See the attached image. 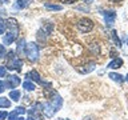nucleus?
Listing matches in <instances>:
<instances>
[{
    "label": "nucleus",
    "instance_id": "f257e3e1",
    "mask_svg": "<svg viewBox=\"0 0 128 120\" xmlns=\"http://www.w3.org/2000/svg\"><path fill=\"white\" fill-rule=\"evenodd\" d=\"M7 60H8V63H7V68H8V70H11V71H14V70L22 71V68H23V60L19 59V58H16L14 51L7 52Z\"/></svg>",
    "mask_w": 128,
    "mask_h": 120
},
{
    "label": "nucleus",
    "instance_id": "f03ea898",
    "mask_svg": "<svg viewBox=\"0 0 128 120\" xmlns=\"http://www.w3.org/2000/svg\"><path fill=\"white\" fill-rule=\"evenodd\" d=\"M26 55L30 62L35 63L36 60L39 59V46L36 43H28L26 44Z\"/></svg>",
    "mask_w": 128,
    "mask_h": 120
},
{
    "label": "nucleus",
    "instance_id": "7ed1b4c3",
    "mask_svg": "<svg viewBox=\"0 0 128 120\" xmlns=\"http://www.w3.org/2000/svg\"><path fill=\"white\" fill-rule=\"evenodd\" d=\"M78 27L82 32L87 34V32H91L92 30H94V22H92L91 19H88V18H83V19L79 20Z\"/></svg>",
    "mask_w": 128,
    "mask_h": 120
},
{
    "label": "nucleus",
    "instance_id": "20e7f679",
    "mask_svg": "<svg viewBox=\"0 0 128 120\" xmlns=\"http://www.w3.org/2000/svg\"><path fill=\"white\" fill-rule=\"evenodd\" d=\"M50 103H51V106L54 107L56 111H59L60 108H62V106H63V99L60 98L59 94H56V92H52L51 99H50Z\"/></svg>",
    "mask_w": 128,
    "mask_h": 120
},
{
    "label": "nucleus",
    "instance_id": "39448f33",
    "mask_svg": "<svg viewBox=\"0 0 128 120\" xmlns=\"http://www.w3.org/2000/svg\"><path fill=\"white\" fill-rule=\"evenodd\" d=\"M20 83H22V79L18 75H10L6 82V88H16Z\"/></svg>",
    "mask_w": 128,
    "mask_h": 120
},
{
    "label": "nucleus",
    "instance_id": "423d86ee",
    "mask_svg": "<svg viewBox=\"0 0 128 120\" xmlns=\"http://www.w3.org/2000/svg\"><path fill=\"white\" fill-rule=\"evenodd\" d=\"M4 23H6V27H8V31L15 32V34L19 35V23H18V20H16V19L10 18V19H7Z\"/></svg>",
    "mask_w": 128,
    "mask_h": 120
},
{
    "label": "nucleus",
    "instance_id": "0eeeda50",
    "mask_svg": "<svg viewBox=\"0 0 128 120\" xmlns=\"http://www.w3.org/2000/svg\"><path fill=\"white\" fill-rule=\"evenodd\" d=\"M42 112H43V114L47 116V118H52V116H54V115H55L58 111H56L55 108L51 106V103L48 102V103H44V104H42Z\"/></svg>",
    "mask_w": 128,
    "mask_h": 120
},
{
    "label": "nucleus",
    "instance_id": "6e6552de",
    "mask_svg": "<svg viewBox=\"0 0 128 120\" xmlns=\"http://www.w3.org/2000/svg\"><path fill=\"white\" fill-rule=\"evenodd\" d=\"M16 38H18V34H15V32H11L8 31L6 35L3 36V43L6 44V46H11L12 43L16 40Z\"/></svg>",
    "mask_w": 128,
    "mask_h": 120
},
{
    "label": "nucleus",
    "instance_id": "1a4fd4ad",
    "mask_svg": "<svg viewBox=\"0 0 128 120\" xmlns=\"http://www.w3.org/2000/svg\"><path fill=\"white\" fill-rule=\"evenodd\" d=\"M115 18H116V14L114 10H110V11H106L104 12V19H106V23H107V27H111L115 22Z\"/></svg>",
    "mask_w": 128,
    "mask_h": 120
},
{
    "label": "nucleus",
    "instance_id": "9d476101",
    "mask_svg": "<svg viewBox=\"0 0 128 120\" xmlns=\"http://www.w3.org/2000/svg\"><path fill=\"white\" fill-rule=\"evenodd\" d=\"M95 67H96V63L95 62H90L88 64H86V66L79 67L78 71L80 72V74H90V72H92L95 70Z\"/></svg>",
    "mask_w": 128,
    "mask_h": 120
},
{
    "label": "nucleus",
    "instance_id": "9b49d317",
    "mask_svg": "<svg viewBox=\"0 0 128 120\" xmlns=\"http://www.w3.org/2000/svg\"><path fill=\"white\" fill-rule=\"evenodd\" d=\"M27 79L28 80H34V82H36V83H42V80H40V75L35 70H32V71L28 72V74H27Z\"/></svg>",
    "mask_w": 128,
    "mask_h": 120
},
{
    "label": "nucleus",
    "instance_id": "f8f14e48",
    "mask_svg": "<svg viewBox=\"0 0 128 120\" xmlns=\"http://www.w3.org/2000/svg\"><path fill=\"white\" fill-rule=\"evenodd\" d=\"M123 66V60L120 59V58H116V59H114L112 62L108 64V68H112V70H116V68H120Z\"/></svg>",
    "mask_w": 128,
    "mask_h": 120
},
{
    "label": "nucleus",
    "instance_id": "ddd939ff",
    "mask_svg": "<svg viewBox=\"0 0 128 120\" xmlns=\"http://www.w3.org/2000/svg\"><path fill=\"white\" fill-rule=\"evenodd\" d=\"M24 51H26V40H24V39H20L19 42H18V48H16V52H18L20 56H22Z\"/></svg>",
    "mask_w": 128,
    "mask_h": 120
},
{
    "label": "nucleus",
    "instance_id": "4468645a",
    "mask_svg": "<svg viewBox=\"0 0 128 120\" xmlns=\"http://www.w3.org/2000/svg\"><path fill=\"white\" fill-rule=\"evenodd\" d=\"M108 76H110V78L114 80V82H118L119 84H122V83L124 82V78H123V76L120 75V74H115V72H111V74L108 75Z\"/></svg>",
    "mask_w": 128,
    "mask_h": 120
},
{
    "label": "nucleus",
    "instance_id": "2eb2a0df",
    "mask_svg": "<svg viewBox=\"0 0 128 120\" xmlns=\"http://www.w3.org/2000/svg\"><path fill=\"white\" fill-rule=\"evenodd\" d=\"M28 4H30V0H16L15 8H18V10H23V8H26Z\"/></svg>",
    "mask_w": 128,
    "mask_h": 120
},
{
    "label": "nucleus",
    "instance_id": "dca6fc26",
    "mask_svg": "<svg viewBox=\"0 0 128 120\" xmlns=\"http://www.w3.org/2000/svg\"><path fill=\"white\" fill-rule=\"evenodd\" d=\"M111 36H112V40H114V43H115V44H116V46H118L119 48L123 46V44H122V40L119 39V36H118V32H116L115 30L111 32Z\"/></svg>",
    "mask_w": 128,
    "mask_h": 120
},
{
    "label": "nucleus",
    "instance_id": "f3484780",
    "mask_svg": "<svg viewBox=\"0 0 128 120\" xmlns=\"http://www.w3.org/2000/svg\"><path fill=\"white\" fill-rule=\"evenodd\" d=\"M8 107H11V100L8 98L2 96L0 98V108H8Z\"/></svg>",
    "mask_w": 128,
    "mask_h": 120
},
{
    "label": "nucleus",
    "instance_id": "a211bd4d",
    "mask_svg": "<svg viewBox=\"0 0 128 120\" xmlns=\"http://www.w3.org/2000/svg\"><path fill=\"white\" fill-rule=\"evenodd\" d=\"M38 40H39V43H42V44H46V38H47V34L44 32L43 30H40L39 32H38Z\"/></svg>",
    "mask_w": 128,
    "mask_h": 120
},
{
    "label": "nucleus",
    "instance_id": "6ab92c4d",
    "mask_svg": "<svg viewBox=\"0 0 128 120\" xmlns=\"http://www.w3.org/2000/svg\"><path fill=\"white\" fill-rule=\"evenodd\" d=\"M10 98L14 100V102H19V100H20V92L18 90H12L10 92Z\"/></svg>",
    "mask_w": 128,
    "mask_h": 120
},
{
    "label": "nucleus",
    "instance_id": "aec40b11",
    "mask_svg": "<svg viewBox=\"0 0 128 120\" xmlns=\"http://www.w3.org/2000/svg\"><path fill=\"white\" fill-rule=\"evenodd\" d=\"M23 88L24 90H27V91H34L35 90V84L32 83V82H30V80H26V82L23 83Z\"/></svg>",
    "mask_w": 128,
    "mask_h": 120
},
{
    "label": "nucleus",
    "instance_id": "412c9836",
    "mask_svg": "<svg viewBox=\"0 0 128 120\" xmlns=\"http://www.w3.org/2000/svg\"><path fill=\"white\" fill-rule=\"evenodd\" d=\"M88 47H90V50H91L92 54H95V55H99L100 54V48H99V44L98 43H91Z\"/></svg>",
    "mask_w": 128,
    "mask_h": 120
},
{
    "label": "nucleus",
    "instance_id": "4be33fe9",
    "mask_svg": "<svg viewBox=\"0 0 128 120\" xmlns=\"http://www.w3.org/2000/svg\"><path fill=\"white\" fill-rule=\"evenodd\" d=\"M46 8H48V10H54V11H62L63 10L62 6H55V4H50V3L46 4Z\"/></svg>",
    "mask_w": 128,
    "mask_h": 120
},
{
    "label": "nucleus",
    "instance_id": "5701e85b",
    "mask_svg": "<svg viewBox=\"0 0 128 120\" xmlns=\"http://www.w3.org/2000/svg\"><path fill=\"white\" fill-rule=\"evenodd\" d=\"M18 118H19V114H18V111H16V110H14L10 115H8V120H16Z\"/></svg>",
    "mask_w": 128,
    "mask_h": 120
},
{
    "label": "nucleus",
    "instance_id": "b1692460",
    "mask_svg": "<svg viewBox=\"0 0 128 120\" xmlns=\"http://www.w3.org/2000/svg\"><path fill=\"white\" fill-rule=\"evenodd\" d=\"M52 30H54V24H51V23H47V26H46V28H44V32H46L47 35H50L51 32H52Z\"/></svg>",
    "mask_w": 128,
    "mask_h": 120
},
{
    "label": "nucleus",
    "instance_id": "393cba45",
    "mask_svg": "<svg viewBox=\"0 0 128 120\" xmlns=\"http://www.w3.org/2000/svg\"><path fill=\"white\" fill-rule=\"evenodd\" d=\"M6 23L3 22V20H0V35H3L4 32H6Z\"/></svg>",
    "mask_w": 128,
    "mask_h": 120
},
{
    "label": "nucleus",
    "instance_id": "a878e982",
    "mask_svg": "<svg viewBox=\"0 0 128 120\" xmlns=\"http://www.w3.org/2000/svg\"><path fill=\"white\" fill-rule=\"evenodd\" d=\"M6 74H7V68L4 66H2V67H0V78H4Z\"/></svg>",
    "mask_w": 128,
    "mask_h": 120
},
{
    "label": "nucleus",
    "instance_id": "bb28decb",
    "mask_svg": "<svg viewBox=\"0 0 128 120\" xmlns=\"http://www.w3.org/2000/svg\"><path fill=\"white\" fill-rule=\"evenodd\" d=\"M6 47L4 46H0V58H4V56H6Z\"/></svg>",
    "mask_w": 128,
    "mask_h": 120
},
{
    "label": "nucleus",
    "instance_id": "cd10ccee",
    "mask_svg": "<svg viewBox=\"0 0 128 120\" xmlns=\"http://www.w3.org/2000/svg\"><path fill=\"white\" fill-rule=\"evenodd\" d=\"M16 111H18L19 115H24V114H26V108H24V107H18V108H16Z\"/></svg>",
    "mask_w": 128,
    "mask_h": 120
},
{
    "label": "nucleus",
    "instance_id": "c85d7f7f",
    "mask_svg": "<svg viewBox=\"0 0 128 120\" xmlns=\"http://www.w3.org/2000/svg\"><path fill=\"white\" fill-rule=\"evenodd\" d=\"M7 118H8V114H7L6 111H2V112H0V120H6Z\"/></svg>",
    "mask_w": 128,
    "mask_h": 120
},
{
    "label": "nucleus",
    "instance_id": "c756f323",
    "mask_svg": "<svg viewBox=\"0 0 128 120\" xmlns=\"http://www.w3.org/2000/svg\"><path fill=\"white\" fill-rule=\"evenodd\" d=\"M4 91H6V82H2V80H0V94H3Z\"/></svg>",
    "mask_w": 128,
    "mask_h": 120
},
{
    "label": "nucleus",
    "instance_id": "7c9ffc66",
    "mask_svg": "<svg viewBox=\"0 0 128 120\" xmlns=\"http://www.w3.org/2000/svg\"><path fill=\"white\" fill-rule=\"evenodd\" d=\"M111 58H114V59H116V58H118V52H116L115 50H114V48H112V50H111Z\"/></svg>",
    "mask_w": 128,
    "mask_h": 120
},
{
    "label": "nucleus",
    "instance_id": "2f4dec72",
    "mask_svg": "<svg viewBox=\"0 0 128 120\" xmlns=\"http://www.w3.org/2000/svg\"><path fill=\"white\" fill-rule=\"evenodd\" d=\"M62 3H67V4H72V3H76V0H60Z\"/></svg>",
    "mask_w": 128,
    "mask_h": 120
},
{
    "label": "nucleus",
    "instance_id": "473e14b6",
    "mask_svg": "<svg viewBox=\"0 0 128 120\" xmlns=\"http://www.w3.org/2000/svg\"><path fill=\"white\" fill-rule=\"evenodd\" d=\"M83 2H84V4H92L95 0H83Z\"/></svg>",
    "mask_w": 128,
    "mask_h": 120
},
{
    "label": "nucleus",
    "instance_id": "72a5a7b5",
    "mask_svg": "<svg viewBox=\"0 0 128 120\" xmlns=\"http://www.w3.org/2000/svg\"><path fill=\"white\" fill-rule=\"evenodd\" d=\"M16 120H26V119H24V118H23V116H19V118H18V119H16Z\"/></svg>",
    "mask_w": 128,
    "mask_h": 120
},
{
    "label": "nucleus",
    "instance_id": "f704fd0d",
    "mask_svg": "<svg viewBox=\"0 0 128 120\" xmlns=\"http://www.w3.org/2000/svg\"><path fill=\"white\" fill-rule=\"evenodd\" d=\"M3 2H4V3H8V0H0V4H2Z\"/></svg>",
    "mask_w": 128,
    "mask_h": 120
},
{
    "label": "nucleus",
    "instance_id": "c9c22d12",
    "mask_svg": "<svg viewBox=\"0 0 128 120\" xmlns=\"http://www.w3.org/2000/svg\"><path fill=\"white\" fill-rule=\"evenodd\" d=\"M111 2H115V3H119V2H122V0H111Z\"/></svg>",
    "mask_w": 128,
    "mask_h": 120
},
{
    "label": "nucleus",
    "instance_id": "e433bc0d",
    "mask_svg": "<svg viewBox=\"0 0 128 120\" xmlns=\"http://www.w3.org/2000/svg\"><path fill=\"white\" fill-rule=\"evenodd\" d=\"M27 120H35V119H34V118H32V116H30V118H28Z\"/></svg>",
    "mask_w": 128,
    "mask_h": 120
},
{
    "label": "nucleus",
    "instance_id": "4c0bfd02",
    "mask_svg": "<svg viewBox=\"0 0 128 120\" xmlns=\"http://www.w3.org/2000/svg\"><path fill=\"white\" fill-rule=\"evenodd\" d=\"M126 80H127V82H128V75H127V78H126Z\"/></svg>",
    "mask_w": 128,
    "mask_h": 120
},
{
    "label": "nucleus",
    "instance_id": "58836bf2",
    "mask_svg": "<svg viewBox=\"0 0 128 120\" xmlns=\"http://www.w3.org/2000/svg\"><path fill=\"white\" fill-rule=\"evenodd\" d=\"M58 120H64V119H58ZM66 120H68V119H66Z\"/></svg>",
    "mask_w": 128,
    "mask_h": 120
}]
</instances>
